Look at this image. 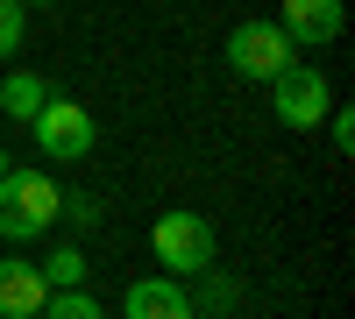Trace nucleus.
<instances>
[{
  "mask_svg": "<svg viewBox=\"0 0 355 319\" xmlns=\"http://www.w3.org/2000/svg\"><path fill=\"white\" fill-rule=\"evenodd\" d=\"M43 100H50V78H36V71H15L8 85H0V107H8L15 121H36Z\"/></svg>",
  "mask_w": 355,
  "mask_h": 319,
  "instance_id": "obj_9",
  "label": "nucleus"
},
{
  "mask_svg": "<svg viewBox=\"0 0 355 319\" xmlns=\"http://www.w3.org/2000/svg\"><path fill=\"white\" fill-rule=\"evenodd\" d=\"M277 28H284L291 43H306V50H327L341 36V0H284Z\"/></svg>",
  "mask_w": 355,
  "mask_h": 319,
  "instance_id": "obj_7",
  "label": "nucleus"
},
{
  "mask_svg": "<svg viewBox=\"0 0 355 319\" xmlns=\"http://www.w3.org/2000/svg\"><path fill=\"white\" fill-rule=\"evenodd\" d=\"M327 113H334V107H327ZM334 149H341V156L355 149V113H334Z\"/></svg>",
  "mask_w": 355,
  "mask_h": 319,
  "instance_id": "obj_14",
  "label": "nucleus"
},
{
  "mask_svg": "<svg viewBox=\"0 0 355 319\" xmlns=\"http://www.w3.org/2000/svg\"><path fill=\"white\" fill-rule=\"evenodd\" d=\"M270 107H277L284 128H320V121H327V107H334V85L320 78L313 64H284V71L270 78Z\"/></svg>",
  "mask_w": 355,
  "mask_h": 319,
  "instance_id": "obj_4",
  "label": "nucleus"
},
{
  "mask_svg": "<svg viewBox=\"0 0 355 319\" xmlns=\"http://www.w3.org/2000/svg\"><path fill=\"white\" fill-rule=\"evenodd\" d=\"M57 192L50 185V170H0V241H36L50 235V220H57Z\"/></svg>",
  "mask_w": 355,
  "mask_h": 319,
  "instance_id": "obj_1",
  "label": "nucleus"
},
{
  "mask_svg": "<svg viewBox=\"0 0 355 319\" xmlns=\"http://www.w3.org/2000/svg\"><path fill=\"white\" fill-rule=\"evenodd\" d=\"M21 43V0H0V57H15Z\"/></svg>",
  "mask_w": 355,
  "mask_h": 319,
  "instance_id": "obj_12",
  "label": "nucleus"
},
{
  "mask_svg": "<svg viewBox=\"0 0 355 319\" xmlns=\"http://www.w3.org/2000/svg\"><path fill=\"white\" fill-rule=\"evenodd\" d=\"M36 270L50 277V291H57V284H78V277H85V255H78V248H57L50 263H36Z\"/></svg>",
  "mask_w": 355,
  "mask_h": 319,
  "instance_id": "obj_10",
  "label": "nucleus"
},
{
  "mask_svg": "<svg viewBox=\"0 0 355 319\" xmlns=\"http://www.w3.org/2000/svg\"><path fill=\"white\" fill-rule=\"evenodd\" d=\"M291 50H299V43H291L277 21H242V28L227 36V71H234V78H256V85H270V78L291 64Z\"/></svg>",
  "mask_w": 355,
  "mask_h": 319,
  "instance_id": "obj_2",
  "label": "nucleus"
},
{
  "mask_svg": "<svg viewBox=\"0 0 355 319\" xmlns=\"http://www.w3.org/2000/svg\"><path fill=\"white\" fill-rule=\"evenodd\" d=\"M0 170H8V149H0Z\"/></svg>",
  "mask_w": 355,
  "mask_h": 319,
  "instance_id": "obj_16",
  "label": "nucleus"
},
{
  "mask_svg": "<svg viewBox=\"0 0 355 319\" xmlns=\"http://www.w3.org/2000/svg\"><path fill=\"white\" fill-rule=\"evenodd\" d=\"M28 128H36V149H43L50 163H78L85 149H93V135H100L93 113H85L78 100H57V93L36 107V121H28Z\"/></svg>",
  "mask_w": 355,
  "mask_h": 319,
  "instance_id": "obj_3",
  "label": "nucleus"
},
{
  "mask_svg": "<svg viewBox=\"0 0 355 319\" xmlns=\"http://www.w3.org/2000/svg\"><path fill=\"white\" fill-rule=\"evenodd\" d=\"M121 312L128 319H192V298H185V284L164 270V277H135L121 291Z\"/></svg>",
  "mask_w": 355,
  "mask_h": 319,
  "instance_id": "obj_6",
  "label": "nucleus"
},
{
  "mask_svg": "<svg viewBox=\"0 0 355 319\" xmlns=\"http://www.w3.org/2000/svg\"><path fill=\"white\" fill-rule=\"evenodd\" d=\"M43 298H50V277L36 263H0V312H8V319L43 312Z\"/></svg>",
  "mask_w": 355,
  "mask_h": 319,
  "instance_id": "obj_8",
  "label": "nucleus"
},
{
  "mask_svg": "<svg viewBox=\"0 0 355 319\" xmlns=\"http://www.w3.org/2000/svg\"><path fill=\"white\" fill-rule=\"evenodd\" d=\"M199 277H206V291H199V312H227V305H234V284H227V277H214V263H206Z\"/></svg>",
  "mask_w": 355,
  "mask_h": 319,
  "instance_id": "obj_11",
  "label": "nucleus"
},
{
  "mask_svg": "<svg viewBox=\"0 0 355 319\" xmlns=\"http://www.w3.org/2000/svg\"><path fill=\"white\" fill-rule=\"evenodd\" d=\"M57 213H64V220H78V227H93V220H100V206H93L85 192H64V199H57Z\"/></svg>",
  "mask_w": 355,
  "mask_h": 319,
  "instance_id": "obj_13",
  "label": "nucleus"
},
{
  "mask_svg": "<svg viewBox=\"0 0 355 319\" xmlns=\"http://www.w3.org/2000/svg\"><path fill=\"white\" fill-rule=\"evenodd\" d=\"M150 248H157V263L171 277H199L206 263H214V227H206L199 213H164L157 235H150Z\"/></svg>",
  "mask_w": 355,
  "mask_h": 319,
  "instance_id": "obj_5",
  "label": "nucleus"
},
{
  "mask_svg": "<svg viewBox=\"0 0 355 319\" xmlns=\"http://www.w3.org/2000/svg\"><path fill=\"white\" fill-rule=\"evenodd\" d=\"M21 8H50V0H21Z\"/></svg>",
  "mask_w": 355,
  "mask_h": 319,
  "instance_id": "obj_15",
  "label": "nucleus"
}]
</instances>
